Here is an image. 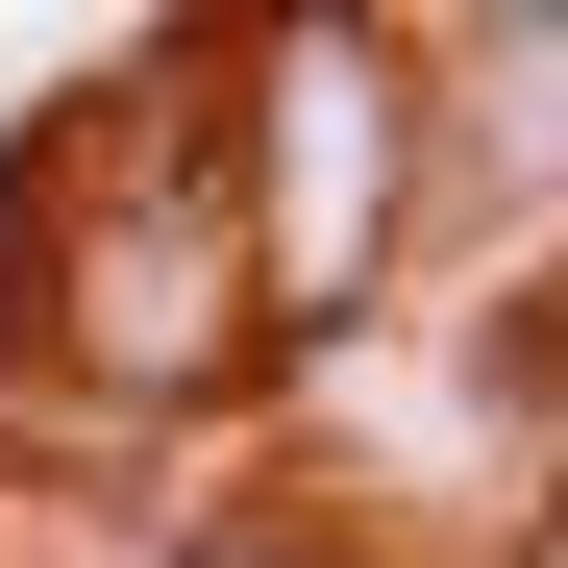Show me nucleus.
<instances>
[{
    "label": "nucleus",
    "mask_w": 568,
    "mask_h": 568,
    "mask_svg": "<svg viewBox=\"0 0 568 568\" xmlns=\"http://www.w3.org/2000/svg\"><path fill=\"white\" fill-rule=\"evenodd\" d=\"M199 568H272V544H199Z\"/></svg>",
    "instance_id": "f257e3e1"
}]
</instances>
